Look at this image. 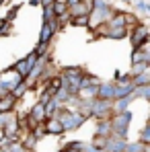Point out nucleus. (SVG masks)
<instances>
[{
	"mask_svg": "<svg viewBox=\"0 0 150 152\" xmlns=\"http://www.w3.org/2000/svg\"><path fill=\"white\" fill-rule=\"evenodd\" d=\"M19 105V99L12 95V93H6L4 97H0V113H8V111H15Z\"/></svg>",
	"mask_w": 150,
	"mask_h": 152,
	"instance_id": "20e7f679",
	"label": "nucleus"
},
{
	"mask_svg": "<svg viewBox=\"0 0 150 152\" xmlns=\"http://www.w3.org/2000/svg\"><path fill=\"white\" fill-rule=\"evenodd\" d=\"M144 70H148V62H134V66L130 70V76H136L140 72H144Z\"/></svg>",
	"mask_w": 150,
	"mask_h": 152,
	"instance_id": "39448f33",
	"label": "nucleus"
},
{
	"mask_svg": "<svg viewBox=\"0 0 150 152\" xmlns=\"http://www.w3.org/2000/svg\"><path fill=\"white\" fill-rule=\"evenodd\" d=\"M43 129H45L48 136H62L64 134V126H62V121L58 117H48L43 121Z\"/></svg>",
	"mask_w": 150,
	"mask_h": 152,
	"instance_id": "f03ea898",
	"label": "nucleus"
},
{
	"mask_svg": "<svg viewBox=\"0 0 150 152\" xmlns=\"http://www.w3.org/2000/svg\"><path fill=\"white\" fill-rule=\"evenodd\" d=\"M60 152H82V150H80V148H70V146H64Z\"/></svg>",
	"mask_w": 150,
	"mask_h": 152,
	"instance_id": "0eeeda50",
	"label": "nucleus"
},
{
	"mask_svg": "<svg viewBox=\"0 0 150 152\" xmlns=\"http://www.w3.org/2000/svg\"><path fill=\"white\" fill-rule=\"evenodd\" d=\"M109 124H111V134L113 136H119V138L127 140V129H130V124H132V111L125 109V111H119V113H113L109 117Z\"/></svg>",
	"mask_w": 150,
	"mask_h": 152,
	"instance_id": "f257e3e1",
	"label": "nucleus"
},
{
	"mask_svg": "<svg viewBox=\"0 0 150 152\" xmlns=\"http://www.w3.org/2000/svg\"><path fill=\"white\" fill-rule=\"evenodd\" d=\"M138 142H140V144H144V146H148V144H150V127L148 126L140 132V140H138Z\"/></svg>",
	"mask_w": 150,
	"mask_h": 152,
	"instance_id": "423d86ee",
	"label": "nucleus"
},
{
	"mask_svg": "<svg viewBox=\"0 0 150 152\" xmlns=\"http://www.w3.org/2000/svg\"><path fill=\"white\" fill-rule=\"evenodd\" d=\"M146 41H148V31H146V27L144 25L136 27V29H134V35H132V45H134V50L146 45Z\"/></svg>",
	"mask_w": 150,
	"mask_h": 152,
	"instance_id": "7ed1b4c3",
	"label": "nucleus"
},
{
	"mask_svg": "<svg viewBox=\"0 0 150 152\" xmlns=\"http://www.w3.org/2000/svg\"><path fill=\"white\" fill-rule=\"evenodd\" d=\"M78 2H82V0H66L68 6H74V4H78Z\"/></svg>",
	"mask_w": 150,
	"mask_h": 152,
	"instance_id": "6e6552de",
	"label": "nucleus"
}]
</instances>
